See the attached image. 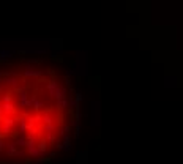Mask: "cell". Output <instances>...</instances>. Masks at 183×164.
<instances>
[{
  "instance_id": "6da1fadb",
  "label": "cell",
  "mask_w": 183,
  "mask_h": 164,
  "mask_svg": "<svg viewBox=\"0 0 183 164\" xmlns=\"http://www.w3.org/2000/svg\"><path fill=\"white\" fill-rule=\"evenodd\" d=\"M77 121V92L60 66L0 59V164L49 161L70 145Z\"/></svg>"
}]
</instances>
